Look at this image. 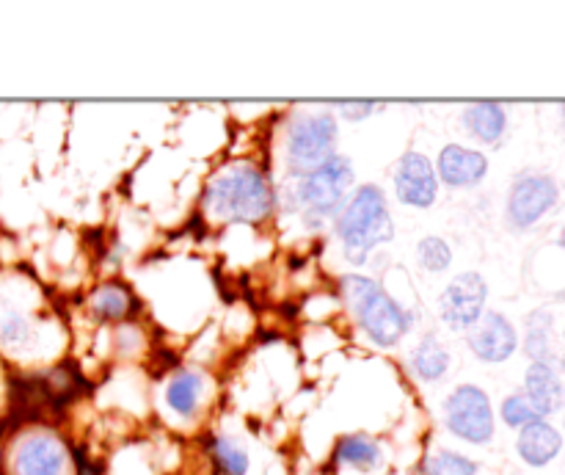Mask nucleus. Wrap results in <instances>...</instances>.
<instances>
[{
	"mask_svg": "<svg viewBox=\"0 0 565 475\" xmlns=\"http://www.w3.org/2000/svg\"><path fill=\"white\" fill-rule=\"evenodd\" d=\"M550 331H552V315L539 309L527 318V340L524 348L533 357V362H550L552 348H550Z\"/></svg>",
	"mask_w": 565,
	"mask_h": 475,
	"instance_id": "21",
	"label": "nucleus"
},
{
	"mask_svg": "<svg viewBox=\"0 0 565 475\" xmlns=\"http://www.w3.org/2000/svg\"><path fill=\"white\" fill-rule=\"evenodd\" d=\"M75 462H77V475H99V464L88 462V456L83 451H75Z\"/></svg>",
	"mask_w": 565,
	"mask_h": 475,
	"instance_id": "27",
	"label": "nucleus"
},
{
	"mask_svg": "<svg viewBox=\"0 0 565 475\" xmlns=\"http://www.w3.org/2000/svg\"><path fill=\"white\" fill-rule=\"evenodd\" d=\"M92 309L97 318L119 320V318H127V315H132V309H138V302L132 298V293L127 291L125 285L110 282V285H103L97 293H94Z\"/></svg>",
	"mask_w": 565,
	"mask_h": 475,
	"instance_id": "16",
	"label": "nucleus"
},
{
	"mask_svg": "<svg viewBox=\"0 0 565 475\" xmlns=\"http://www.w3.org/2000/svg\"><path fill=\"white\" fill-rule=\"evenodd\" d=\"M489 175V158L463 144H447L439 152V180L450 188H472Z\"/></svg>",
	"mask_w": 565,
	"mask_h": 475,
	"instance_id": "12",
	"label": "nucleus"
},
{
	"mask_svg": "<svg viewBox=\"0 0 565 475\" xmlns=\"http://www.w3.org/2000/svg\"><path fill=\"white\" fill-rule=\"evenodd\" d=\"M561 199V188L546 175H522L508 193V221L516 230H527L544 219Z\"/></svg>",
	"mask_w": 565,
	"mask_h": 475,
	"instance_id": "7",
	"label": "nucleus"
},
{
	"mask_svg": "<svg viewBox=\"0 0 565 475\" xmlns=\"http://www.w3.org/2000/svg\"><path fill=\"white\" fill-rule=\"evenodd\" d=\"M524 398H527V403L539 418H546V414H555L557 409H563L565 390L552 362L530 365L527 373H524Z\"/></svg>",
	"mask_w": 565,
	"mask_h": 475,
	"instance_id": "13",
	"label": "nucleus"
},
{
	"mask_svg": "<svg viewBox=\"0 0 565 475\" xmlns=\"http://www.w3.org/2000/svg\"><path fill=\"white\" fill-rule=\"evenodd\" d=\"M463 127H467L478 141L497 144L508 127L505 108H502L500 103H489V99L469 105V108L463 110Z\"/></svg>",
	"mask_w": 565,
	"mask_h": 475,
	"instance_id": "15",
	"label": "nucleus"
},
{
	"mask_svg": "<svg viewBox=\"0 0 565 475\" xmlns=\"http://www.w3.org/2000/svg\"><path fill=\"white\" fill-rule=\"evenodd\" d=\"M563 337H565V329H563Z\"/></svg>",
	"mask_w": 565,
	"mask_h": 475,
	"instance_id": "30",
	"label": "nucleus"
},
{
	"mask_svg": "<svg viewBox=\"0 0 565 475\" xmlns=\"http://www.w3.org/2000/svg\"><path fill=\"white\" fill-rule=\"evenodd\" d=\"M561 246L565 249V230H563V235H561Z\"/></svg>",
	"mask_w": 565,
	"mask_h": 475,
	"instance_id": "28",
	"label": "nucleus"
},
{
	"mask_svg": "<svg viewBox=\"0 0 565 475\" xmlns=\"http://www.w3.org/2000/svg\"><path fill=\"white\" fill-rule=\"evenodd\" d=\"M337 458H340L342 464H348V467L373 469L379 467L381 462V445L364 434L342 436L340 445H337Z\"/></svg>",
	"mask_w": 565,
	"mask_h": 475,
	"instance_id": "19",
	"label": "nucleus"
},
{
	"mask_svg": "<svg viewBox=\"0 0 565 475\" xmlns=\"http://www.w3.org/2000/svg\"><path fill=\"white\" fill-rule=\"evenodd\" d=\"M478 462L456 451H439L425 462V475H478Z\"/></svg>",
	"mask_w": 565,
	"mask_h": 475,
	"instance_id": "22",
	"label": "nucleus"
},
{
	"mask_svg": "<svg viewBox=\"0 0 565 475\" xmlns=\"http://www.w3.org/2000/svg\"><path fill=\"white\" fill-rule=\"evenodd\" d=\"M353 182L351 160L342 155H331L318 169L307 171L298 182V202L303 213L315 221H323L337 215L345 204V193Z\"/></svg>",
	"mask_w": 565,
	"mask_h": 475,
	"instance_id": "4",
	"label": "nucleus"
},
{
	"mask_svg": "<svg viewBox=\"0 0 565 475\" xmlns=\"http://www.w3.org/2000/svg\"><path fill=\"white\" fill-rule=\"evenodd\" d=\"M64 442L53 434H31L17 445L14 475H64Z\"/></svg>",
	"mask_w": 565,
	"mask_h": 475,
	"instance_id": "11",
	"label": "nucleus"
},
{
	"mask_svg": "<svg viewBox=\"0 0 565 475\" xmlns=\"http://www.w3.org/2000/svg\"><path fill=\"white\" fill-rule=\"evenodd\" d=\"M563 116H565V103H563Z\"/></svg>",
	"mask_w": 565,
	"mask_h": 475,
	"instance_id": "29",
	"label": "nucleus"
},
{
	"mask_svg": "<svg viewBox=\"0 0 565 475\" xmlns=\"http://www.w3.org/2000/svg\"><path fill=\"white\" fill-rule=\"evenodd\" d=\"M337 122L329 110H303L287 127V160L296 171L318 169L334 155Z\"/></svg>",
	"mask_w": 565,
	"mask_h": 475,
	"instance_id": "5",
	"label": "nucleus"
},
{
	"mask_svg": "<svg viewBox=\"0 0 565 475\" xmlns=\"http://www.w3.org/2000/svg\"><path fill=\"white\" fill-rule=\"evenodd\" d=\"M469 348L483 362H505L519 348V335L502 313H486L469 329Z\"/></svg>",
	"mask_w": 565,
	"mask_h": 475,
	"instance_id": "10",
	"label": "nucleus"
},
{
	"mask_svg": "<svg viewBox=\"0 0 565 475\" xmlns=\"http://www.w3.org/2000/svg\"><path fill=\"white\" fill-rule=\"evenodd\" d=\"M210 456H213L215 467L224 475H246L248 473V453L243 451L237 442L226 440V436H213L210 440Z\"/></svg>",
	"mask_w": 565,
	"mask_h": 475,
	"instance_id": "20",
	"label": "nucleus"
},
{
	"mask_svg": "<svg viewBox=\"0 0 565 475\" xmlns=\"http://www.w3.org/2000/svg\"><path fill=\"white\" fill-rule=\"evenodd\" d=\"M486 298H489V285H486L483 276L475 274V271L458 274L447 285L445 296L439 302L441 320L450 329H472L486 315Z\"/></svg>",
	"mask_w": 565,
	"mask_h": 475,
	"instance_id": "8",
	"label": "nucleus"
},
{
	"mask_svg": "<svg viewBox=\"0 0 565 475\" xmlns=\"http://www.w3.org/2000/svg\"><path fill=\"white\" fill-rule=\"evenodd\" d=\"M516 451L522 456V462L530 464V467H546V464L561 456L563 436L555 425L539 418L524 425V429H519Z\"/></svg>",
	"mask_w": 565,
	"mask_h": 475,
	"instance_id": "14",
	"label": "nucleus"
},
{
	"mask_svg": "<svg viewBox=\"0 0 565 475\" xmlns=\"http://www.w3.org/2000/svg\"><path fill=\"white\" fill-rule=\"evenodd\" d=\"M502 420H505L511 429H524L527 423L539 420V414L533 412V407H530L524 395H508L505 401H502Z\"/></svg>",
	"mask_w": 565,
	"mask_h": 475,
	"instance_id": "24",
	"label": "nucleus"
},
{
	"mask_svg": "<svg viewBox=\"0 0 565 475\" xmlns=\"http://www.w3.org/2000/svg\"><path fill=\"white\" fill-rule=\"evenodd\" d=\"M28 337H31V329H28V320L22 315L11 313L0 320V340L11 348H20L25 346Z\"/></svg>",
	"mask_w": 565,
	"mask_h": 475,
	"instance_id": "25",
	"label": "nucleus"
},
{
	"mask_svg": "<svg viewBox=\"0 0 565 475\" xmlns=\"http://www.w3.org/2000/svg\"><path fill=\"white\" fill-rule=\"evenodd\" d=\"M412 365L414 370H417L419 379L436 381L447 373V368H450V353L445 351V346H441L434 335H425L423 342L414 348Z\"/></svg>",
	"mask_w": 565,
	"mask_h": 475,
	"instance_id": "18",
	"label": "nucleus"
},
{
	"mask_svg": "<svg viewBox=\"0 0 565 475\" xmlns=\"http://www.w3.org/2000/svg\"><path fill=\"white\" fill-rule=\"evenodd\" d=\"M447 429L463 442L472 445H486L494 436V412L491 401L480 387L461 384L450 392L445 403Z\"/></svg>",
	"mask_w": 565,
	"mask_h": 475,
	"instance_id": "6",
	"label": "nucleus"
},
{
	"mask_svg": "<svg viewBox=\"0 0 565 475\" xmlns=\"http://www.w3.org/2000/svg\"><path fill=\"white\" fill-rule=\"evenodd\" d=\"M204 381L199 373H180L171 379L169 390H166V401L174 409L180 418H193L199 409V401H202Z\"/></svg>",
	"mask_w": 565,
	"mask_h": 475,
	"instance_id": "17",
	"label": "nucleus"
},
{
	"mask_svg": "<svg viewBox=\"0 0 565 475\" xmlns=\"http://www.w3.org/2000/svg\"><path fill=\"white\" fill-rule=\"evenodd\" d=\"M207 208L226 221H263L274 210V188L254 166H232L226 175L210 182Z\"/></svg>",
	"mask_w": 565,
	"mask_h": 475,
	"instance_id": "3",
	"label": "nucleus"
},
{
	"mask_svg": "<svg viewBox=\"0 0 565 475\" xmlns=\"http://www.w3.org/2000/svg\"><path fill=\"white\" fill-rule=\"evenodd\" d=\"M0 475H3V473H0Z\"/></svg>",
	"mask_w": 565,
	"mask_h": 475,
	"instance_id": "31",
	"label": "nucleus"
},
{
	"mask_svg": "<svg viewBox=\"0 0 565 475\" xmlns=\"http://www.w3.org/2000/svg\"><path fill=\"white\" fill-rule=\"evenodd\" d=\"M342 298L362 324L364 335L381 348H392L412 329V315L384 291L375 279L362 274H348L342 279Z\"/></svg>",
	"mask_w": 565,
	"mask_h": 475,
	"instance_id": "2",
	"label": "nucleus"
},
{
	"mask_svg": "<svg viewBox=\"0 0 565 475\" xmlns=\"http://www.w3.org/2000/svg\"><path fill=\"white\" fill-rule=\"evenodd\" d=\"M417 257H419V263H423V268H428V271H445V268H450V263H452L450 246H447V241H441V238H436V235L423 238V241H419Z\"/></svg>",
	"mask_w": 565,
	"mask_h": 475,
	"instance_id": "23",
	"label": "nucleus"
},
{
	"mask_svg": "<svg viewBox=\"0 0 565 475\" xmlns=\"http://www.w3.org/2000/svg\"><path fill=\"white\" fill-rule=\"evenodd\" d=\"M337 232L345 243V257L362 265L375 246L395 238L386 197L379 186H362L337 213Z\"/></svg>",
	"mask_w": 565,
	"mask_h": 475,
	"instance_id": "1",
	"label": "nucleus"
},
{
	"mask_svg": "<svg viewBox=\"0 0 565 475\" xmlns=\"http://www.w3.org/2000/svg\"><path fill=\"white\" fill-rule=\"evenodd\" d=\"M395 193L408 208H430L439 193V180L430 160L419 152H406L395 171Z\"/></svg>",
	"mask_w": 565,
	"mask_h": 475,
	"instance_id": "9",
	"label": "nucleus"
},
{
	"mask_svg": "<svg viewBox=\"0 0 565 475\" xmlns=\"http://www.w3.org/2000/svg\"><path fill=\"white\" fill-rule=\"evenodd\" d=\"M337 105H340L342 116L353 122L364 119V116H370L375 108H379V103H370V99H348V103H337Z\"/></svg>",
	"mask_w": 565,
	"mask_h": 475,
	"instance_id": "26",
	"label": "nucleus"
}]
</instances>
